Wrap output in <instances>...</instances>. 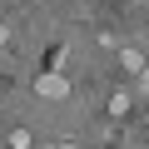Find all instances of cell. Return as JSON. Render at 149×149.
<instances>
[{
  "label": "cell",
  "instance_id": "obj_2",
  "mask_svg": "<svg viewBox=\"0 0 149 149\" xmlns=\"http://www.w3.org/2000/svg\"><path fill=\"white\" fill-rule=\"evenodd\" d=\"M119 65H124V70H144V60H139V50H134V45H124V50H119Z\"/></svg>",
  "mask_w": 149,
  "mask_h": 149
},
{
  "label": "cell",
  "instance_id": "obj_3",
  "mask_svg": "<svg viewBox=\"0 0 149 149\" xmlns=\"http://www.w3.org/2000/svg\"><path fill=\"white\" fill-rule=\"evenodd\" d=\"M30 144H35L30 129H15V134H10V149H30Z\"/></svg>",
  "mask_w": 149,
  "mask_h": 149
},
{
  "label": "cell",
  "instance_id": "obj_4",
  "mask_svg": "<svg viewBox=\"0 0 149 149\" xmlns=\"http://www.w3.org/2000/svg\"><path fill=\"white\" fill-rule=\"evenodd\" d=\"M5 40H10V30H5V25H0V45H5Z\"/></svg>",
  "mask_w": 149,
  "mask_h": 149
},
{
  "label": "cell",
  "instance_id": "obj_1",
  "mask_svg": "<svg viewBox=\"0 0 149 149\" xmlns=\"http://www.w3.org/2000/svg\"><path fill=\"white\" fill-rule=\"evenodd\" d=\"M35 95H40V100H65V95H70V80L55 74V70H50V74H35Z\"/></svg>",
  "mask_w": 149,
  "mask_h": 149
}]
</instances>
